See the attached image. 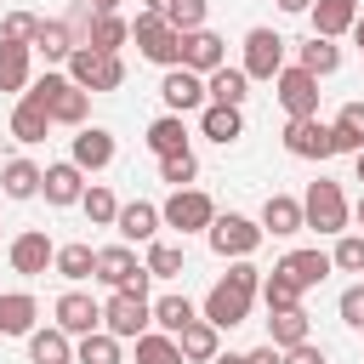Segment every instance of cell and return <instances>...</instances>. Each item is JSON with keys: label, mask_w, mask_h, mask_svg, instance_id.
<instances>
[{"label": "cell", "mask_w": 364, "mask_h": 364, "mask_svg": "<svg viewBox=\"0 0 364 364\" xmlns=\"http://www.w3.org/2000/svg\"><path fill=\"white\" fill-rule=\"evenodd\" d=\"M28 102H40L46 114H51V125H68V131H80L85 125V114H91V91H80L68 74H57V68H46L28 91H23Z\"/></svg>", "instance_id": "obj_1"}, {"label": "cell", "mask_w": 364, "mask_h": 364, "mask_svg": "<svg viewBox=\"0 0 364 364\" xmlns=\"http://www.w3.org/2000/svg\"><path fill=\"white\" fill-rule=\"evenodd\" d=\"M301 216H307V228H313V233H330V239L353 233V228H347V222H353V205H347L341 182H330V176L307 182V193H301Z\"/></svg>", "instance_id": "obj_2"}, {"label": "cell", "mask_w": 364, "mask_h": 364, "mask_svg": "<svg viewBox=\"0 0 364 364\" xmlns=\"http://www.w3.org/2000/svg\"><path fill=\"white\" fill-rule=\"evenodd\" d=\"M131 40H136V51H142L148 63H159V68H176V63H182V34L165 23V11H136V17H131Z\"/></svg>", "instance_id": "obj_3"}, {"label": "cell", "mask_w": 364, "mask_h": 364, "mask_svg": "<svg viewBox=\"0 0 364 364\" xmlns=\"http://www.w3.org/2000/svg\"><path fill=\"white\" fill-rule=\"evenodd\" d=\"M205 239H210V250H216L222 262H250V256L262 250V239H267V233H262V222H250V216L228 210V216H216V222H210V233H205Z\"/></svg>", "instance_id": "obj_4"}, {"label": "cell", "mask_w": 364, "mask_h": 364, "mask_svg": "<svg viewBox=\"0 0 364 364\" xmlns=\"http://www.w3.org/2000/svg\"><path fill=\"white\" fill-rule=\"evenodd\" d=\"M102 330L119 336V341L148 336V330H154V301L136 296V290H108V301H102Z\"/></svg>", "instance_id": "obj_5"}, {"label": "cell", "mask_w": 364, "mask_h": 364, "mask_svg": "<svg viewBox=\"0 0 364 364\" xmlns=\"http://www.w3.org/2000/svg\"><path fill=\"white\" fill-rule=\"evenodd\" d=\"M68 80L80 85V91H119L125 85V57H108V51H91V46H80L74 57H68Z\"/></svg>", "instance_id": "obj_6"}, {"label": "cell", "mask_w": 364, "mask_h": 364, "mask_svg": "<svg viewBox=\"0 0 364 364\" xmlns=\"http://www.w3.org/2000/svg\"><path fill=\"white\" fill-rule=\"evenodd\" d=\"M159 216H165V228H176V233L188 239V233H210L216 205H210L205 188H171V199L159 205Z\"/></svg>", "instance_id": "obj_7"}, {"label": "cell", "mask_w": 364, "mask_h": 364, "mask_svg": "<svg viewBox=\"0 0 364 364\" xmlns=\"http://www.w3.org/2000/svg\"><path fill=\"white\" fill-rule=\"evenodd\" d=\"M148 279H154V273L136 262V250H131V245H102V250H97V284L148 296Z\"/></svg>", "instance_id": "obj_8"}, {"label": "cell", "mask_w": 364, "mask_h": 364, "mask_svg": "<svg viewBox=\"0 0 364 364\" xmlns=\"http://www.w3.org/2000/svg\"><path fill=\"white\" fill-rule=\"evenodd\" d=\"M284 51H290V40H284L279 28H250L239 68H245L250 80H279V74H284Z\"/></svg>", "instance_id": "obj_9"}, {"label": "cell", "mask_w": 364, "mask_h": 364, "mask_svg": "<svg viewBox=\"0 0 364 364\" xmlns=\"http://www.w3.org/2000/svg\"><path fill=\"white\" fill-rule=\"evenodd\" d=\"M284 154L290 159H336V131L313 114V119H284Z\"/></svg>", "instance_id": "obj_10"}, {"label": "cell", "mask_w": 364, "mask_h": 364, "mask_svg": "<svg viewBox=\"0 0 364 364\" xmlns=\"http://www.w3.org/2000/svg\"><path fill=\"white\" fill-rule=\"evenodd\" d=\"M250 290H239L233 279H216L210 290H205V301H199V318H210L216 330H233V324H245L250 318Z\"/></svg>", "instance_id": "obj_11"}, {"label": "cell", "mask_w": 364, "mask_h": 364, "mask_svg": "<svg viewBox=\"0 0 364 364\" xmlns=\"http://www.w3.org/2000/svg\"><path fill=\"white\" fill-rule=\"evenodd\" d=\"M159 102H165V114H199L210 97H205V74H193V68H165V80H159Z\"/></svg>", "instance_id": "obj_12"}, {"label": "cell", "mask_w": 364, "mask_h": 364, "mask_svg": "<svg viewBox=\"0 0 364 364\" xmlns=\"http://www.w3.org/2000/svg\"><path fill=\"white\" fill-rule=\"evenodd\" d=\"M273 97H279V108L290 119H313L318 114V80L307 68H296V63H284V74L273 80Z\"/></svg>", "instance_id": "obj_13"}, {"label": "cell", "mask_w": 364, "mask_h": 364, "mask_svg": "<svg viewBox=\"0 0 364 364\" xmlns=\"http://www.w3.org/2000/svg\"><path fill=\"white\" fill-rule=\"evenodd\" d=\"M6 256H11V273L40 279V273L57 262V245H51V233H46V228H23V233L6 245Z\"/></svg>", "instance_id": "obj_14"}, {"label": "cell", "mask_w": 364, "mask_h": 364, "mask_svg": "<svg viewBox=\"0 0 364 364\" xmlns=\"http://www.w3.org/2000/svg\"><path fill=\"white\" fill-rule=\"evenodd\" d=\"M114 154H119V148H114V131H108V125H80V131L68 136V159H74L85 176H91V171H108Z\"/></svg>", "instance_id": "obj_15"}, {"label": "cell", "mask_w": 364, "mask_h": 364, "mask_svg": "<svg viewBox=\"0 0 364 364\" xmlns=\"http://www.w3.org/2000/svg\"><path fill=\"white\" fill-rule=\"evenodd\" d=\"M51 318H57V330H68V336L80 341V336L102 330V301H91L85 290H63L57 307H51Z\"/></svg>", "instance_id": "obj_16"}, {"label": "cell", "mask_w": 364, "mask_h": 364, "mask_svg": "<svg viewBox=\"0 0 364 364\" xmlns=\"http://www.w3.org/2000/svg\"><path fill=\"white\" fill-rule=\"evenodd\" d=\"M228 63V40L216 34V28H193V34H182V68H193V74H216Z\"/></svg>", "instance_id": "obj_17"}, {"label": "cell", "mask_w": 364, "mask_h": 364, "mask_svg": "<svg viewBox=\"0 0 364 364\" xmlns=\"http://www.w3.org/2000/svg\"><path fill=\"white\" fill-rule=\"evenodd\" d=\"M85 188H91V182H85V171H80L74 159H57V165H46V182H40L46 205H57V210H63V205H80V199H85Z\"/></svg>", "instance_id": "obj_18"}, {"label": "cell", "mask_w": 364, "mask_h": 364, "mask_svg": "<svg viewBox=\"0 0 364 364\" xmlns=\"http://www.w3.org/2000/svg\"><path fill=\"white\" fill-rule=\"evenodd\" d=\"M119 245H154L159 239V228H165V216H159V205H148V199H131V205H119Z\"/></svg>", "instance_id": "obj_19"}, {"label": "cell", "mask_w": 364, "mask_h": 364, "mask_svg": "<svg viewBox=\"0 0 364 364\" xmlns=\"http://www.w3.org/2000/svg\"><path fill=\"white\" fill-rule=\"evenodd\" d=\"M301 228H307L301 199H296V193H267V205H262V233H273V239H296Z\"/></svg>", "instance_id": "obj_20"}, {"label": "cell", "mask_w": 364, "mask_h": 364, "mask_svg": "<svg viewBox=\"0 0 364 364\" xmlns=\"http://www.w3.org/2000/svg\"><path fill=\"white\" fill-rule=\"evenodd\" d=\"M28 85H34V46H11V40H0V91L23 97Z\"/></svg>", "instance_id": "obj_21"}, {"label": "cell", "mask_w": 364, "mask_h": 364, "mask_svg": "<svg viewBox=\"0 0 364 364\" xmlns=\"http://www.w3.org/2000/svg\"><path fill=\"white\" fill-rule=\"evenodd\" d=\"M313 34L318 40H341V34H353V23H358V0H313Z\"/></svg>", "instance_id": "obj_22"}, {"label": "cell", "mask_w": 364, "mask_h": 364, "mask_svg": "<svg viewBox=\"0 0 364 364\" xmlns=\"http://www.w3.org/2000/svg\"><path fill=\"white\" fill-rule=\"evenodd\" d=\"M279 267H284V273H290L301 290H313V284H324V279H330V267H336V262H330V250H318V245H301V250H290Z\"/></svg>", "instance_id": "obj_23"}, {"label": "cell", "mask_w": 364, "mask_h": 364, "mask_svg": "<svg viewBox=\"0 0 364 364\" xmlns=\"http://www.w3.org/2000/svg\"><path fill=\"white\" fill-rule=\"evenodd\" d=\"M40 301L28 290H0V336H34Z\"/></svg>", "instance_id": "obj_24"}, {"label": "cell", "mask_w": 364, "mask_h": 364, "mask_svg": "<svg viewBox=\"0 0 364 364\" xmlns=\"http://www.w3.org/2000/svg\"><path fill=\"white\" fill-rule=\"evenodd\" d=\"M205 97L222 102V108H245V97H250V74L233 68V63H222L216 74H205Z\"/></svg>", "instance_id": "obj_25"}, {"label": "cell", "mask_w": 364, "mask_h": 364, "mask_svg": "<svg viewBox=\"0 0 364 364\" xmlns=\"http://www.w3.org/2000/svg\"><path fill=\"white\" fill-rule=\"evenodd\" d=\"M199 136H210V142H239L245 136V108H222V102H205L199 108Z\"/></svg>", "instance_id": "obj_26"}, {"label": "cell", "mask_w": 364, "mask_h": 364, "mask_svg": "<svg viewBox=\"0 0 364 364\" xmlns=\"http://www.w3.org/2000/svg\"><path fill=\"white\" fill-rule=\"evenodd\" d=\"M148 154L154 159H171V154H188V119L182 114H159L154 125H148Z\"/></svg>", "instance_id": "obj_27"}, {"label": "cell", "mask_w": 364, "mask_h": 364, "mask_svg": "<svg viewBox=\"0 0 364 364\" xmlns=\"http://www.w3.org/2000/svg\"><path fill=\"white\" fill-rule=\"evenodd\" d=\"M40 182H46V171L34 159H6L0 165V193L6 199H40Z\"/></svg>", "instance_id": "obj_28"}, {"label": "cell", "mask_w": 364, "mask_h": 364, "mask_svg": "<svg viewBox=\"0 0 364 364\" xmlns=\"http://www.w3.org/2000/svg\"><path fill=\"white\" fill-rule=\"evenodd\" d=\"M267 341H273L279 353H290V347L313 341V318H307L301 307H290V313H267Z\"/></svg>", "instance_id": "obj_29"}, {"label": "cell", "mask_w": 364, "mask_h": 364, "mask_svg": "<svg viewBox=\"0 0 364 364\" xmlns=\"http://www.w3.org/2000/svg\"><path fill=\"white\" fill-rule=\"evenodd\" d=\"M176 347H182V358H188V364H210V358L222 353V330H216L210 318H193V324L176 336Z\"/></svg>", "instance_id": "obj_30"}, {"label": "cell", "mask_w": 364, "mask_h": 364, "mask_svg": "<svg viewBox=\"0 0 364 364\" xmlns=\"http://www.w3.org/2000/svg\"><path fill=\"white\" fill-rule=\"evenodd\" d=\"M28 364H74V336L57 330V324L34 330L28 336Z\"/></svg>", "instance_id": "obj_31"}, {"label": "cell", "mask_w": 364, "mask_h": 364, "mask_svg": "<svg viewBox=\"0 0 364 364\" xmlns=\"http://www.w3.org/2000/svg\"><path fill=\"white\" fill-rule=\"evenodd\" d=\"M131 40V17H119V11H108V17H91V28H85V40L80 46H91V51H108V57H119V46Z\"/></svg>", "instance_id": "obj_32"}, {"label": "cell", "mask_w": 364, "mask_h": 364, "mask_svg": "<svg viewBox=\"0 0 364 364\" xmlns=\"http://www.w3.org/2000/svg\"><path fill=\"white\" fill-rule=\"evenodd\" d=\"M34 51H40L46 63H68V57L80 51V40H74V28H68L63 17H46L40 34H34Z\"/></svg>", "instance_id": "obj_33"}, {"label": "cell", "mask_w": 364, "mask_h": 364, "mask_svg": "<svg viewBox=\"0 0 364 364\" xmlns=\"http://www.w3.org/2000/svg\"><path fill=\"white\" fill-rule=\"evenodd\" d=\"M296 68H307L313 80H324V74H336V68H341V46H336V40L307 34V40L296 46Z\"/></svg>", "instance_id": "obj_34"}, {"label": "cell", "mask_w": 364, "mask_h": 364, "mask_svg": "<svg viewBox=\"0 0 364 364\" xmlns=\"http://www.w3.org/2000/svg\"><path fill=\"white\" fill-rule=\"evenodd\" d=\"M51 273H57V279H68V284H80V279H97V250H91L85 239H74V245H57V262H51Z\"/></svg>", "instance_id": "obj_35"}, {"label": "cell", "mask_w": 364, "mask_h": 364, "mask_svg": "<svg viewBox=\"0 0 364 364\" xmlns=\"http://www.w3.org/2000/svg\"><path fill=\"white\" fill-rule=\"evenodd\" d=\"M46 131H51V114L40 108V102H28V97H17V108H11V136L17 142H46Z\"/></svg>", "instance_id": "obj_36"}, {"label": "cell", "mask_w": 364, "mask_h": 364, "mask_svg": "<svg viewBox=\"0 0 364 364\" xmlns=\"http://www.w3.org/2000/svg\"><path fill=\"white\" fill-rule=\"evenodd\" d=\"M301 296H307V290H301L284 267H273V273L262 279V307H267V313H290V307H301Z\"/></svg>", "instance_id": "obj_37"}, {"label": "cell", "mask_w": 364, "mask_h": 364, "mask_svg": "<svg viewBox=\"0 0 364 364\" xmlns=\"http://www.w3.org/2000/svg\"><path fill=\"white\" fill-rule=\"evenodd\" d=\"M330 131H336V154H364V102H341Z\"/></svg>", "instance_id": "obj_38"}, {"label": "cell", "mask_w": 364, "mask_h": 364, "mask_svg": "<svg viewBox=\"0 0 364 364\" xmlns=\"http://www.w3.org/2000/svg\"><path fill=\"white\" fill-rule=\"evenodd\" d=\"M193 318H199V307L188 296H159L154 301V330H165V336H182Z\"/></svg>", "instance_id": "obj_39"}, {"label": "cell", "mask_w": 364, "mask_h": 364, "mask_svg": "<svg viewBox=\"0 0 364 364\" xmlns=\"http://www.w3.org/2000/svg\"><path fill=\"white\" fill-rule=\"evenodd\" d=\"M136 364H188V358H182V347H176V336L148 330V336H136Z\"/></svg>", "instance_id": "obj_40"}, {"label": "cell", "mask_w": 364, "mask_h": 364, "mask_svg": "<svg viewBox=\"0 0 364 364\" xmlns=\"http://www.w3.org/2000/svg\"><path fill=\"white\" fill-rule=\"evenodd\" d=\"M80 210L91 216V228H114V222H119V199H114V188H102V182H91V188H85Z\"/></svg>", "instance_id": "obj_41"}, {"label": "cell", "mask_w": 364, "mask_h": 364, "mask_svg": "<svg viewBox=\"0 0 364 364\" xmlns=\"http://www.w3.org/2000/svg\"><path fill=\"white\" fill-rule=\"evenodd\" d=\"M74 364H119V336H108V330H91V336H80V347H74Z\"/></svg>", "instance_id": "obj_42"}, {"label": "cell", "mask_w": 364, "mask_h": 364, "mask_svg": "<svg viewBox=\"0 0 364 364\" xmlns=\"http://www.w3.org/2000/svg\"><path fill=\"white\" fill-rule=\"evenodd\" d=\"M142 267H148L154 279H176V273H182V245L154 239V245H148V256H142Z\"/></svg>", "instance_id": "obj_43"}, {"label": "cell", "mask_w": 364, "mask_h": 364, "mask_svg": "<svg viewBox=\"0 0 364 364\" xmlns=\"http://www.w3.org/2000/svg\"><path fill=\"white\" fill-rule=\"evenodd\" d=\"M40 23H46V17H34V11H6V17H0V40H11V46H34Z\"/></svg>", "instance_id": "obj_44"}, {"label": "cell", "mask_w": 364, "mask_h": 364, "mask_svg": "<svg viewBox=\"0 0 364 364\" xmlns=\"http://www.w3.org/2000/svg\"><path fill=\"white\" fill-rule=\"evenodd\" d=\"M205 17H210V0H176V6L165 11V23H171L176 34H193V28H205Z\"/></svg>", "instance_id": "obj_45"}, {"label": "cell", "mask_w": 364, "mask_h": 364, "mask_svg": "<svg viewBox=\"0 0 364 364\" xmlns=\"http://www.w3.org/2000/svg\"><path fill=\"white\" fill-rule=\"evenodd\" d=\"M193 176H199V159H193V148H188V154H171V159H159V182H171V188H193Z\"/></svg>", "instance_id": "obj_46"}, {"label": "cell", "mask_w": 364, "mask_h": 364, "mask_svg": "<svg viewBox=\"0 0 364 364\" xmlns=\"http://www.w3.org/2000/svg\"><path fill=\"white\" fill-rule=\"evenodd\" d=\"M330 262H336L341 273H364V233H341L336 250H330Z\"/></svg>", "instance_id": "obj_47"}, {"label": "cell", "mask_w": 364, "mask_h": 364, "mask_svg": "<svg viewBox=\"0 0 364 364\" xmlns=\"http://www.w3.org/2000/svg\"><path fill=\"white\" fill-rule=\"evenodd\" d=\"M336 313H341V324H347V330H364V284H347V290H341V301H336Z\"/></svg>", "instance_id": "obj_48"}, {"label": "cell", "mask_w": 364, "mask_h": 364, "mask_svg": "<svg viewBox=\"0 0 364 364\" xmlns=\"http://www.w3.org/2000/svg\"><path fill=\"white\" fill-rule=\"evenodd\" d=\"M228 279H233L239 290H250V296H262V279H267V273H262L256 262H228Z\"/></svg>", "instance_id": "obj_49"}, {"label": "cell", "mask_w": 364, "mask_h": 364, "mask_svg": "<svg viewBox=\"0 0 364 364\" xmlns=\"http://www.w3.org/2000/svg\"><path fill=\"white\" fill-rule=\"evenodd\" d=\"M284 364H330V358H324V347H318V341H301V347H290V353H284Z\"/></svg>", "instance_id": "obj_50"}, {"label": "cell", "mask_w": 364, "mask_h": 364, "mask_svg": "<svg viewBox=\"0 0 364 364\" xmlns=\"http://www.w3.org/2000/svg\"><path fill=\"white\" fill-rule=\"evenodd\" d=\"M245 364H284V353H279L273 341H262V347H250V353H245Z\"/></svg>", "instance_id": "obj_51"}, {"label": "cell", "mask_w": 364, "mask_h": 364, "mask_svg": "<svg viewBox=\"0 0 364 364\" xmlns=\"http://www.w3.org/2000/svg\"><path fill=\"white\" fill-rule=\"evenodd\" d=\"M85 11L91 17H108V11H119V0H85Z\"/></svg>", "instance_id": "obj_52"}, {"label": "cell", "mask_w": 364, "mask_h": 364, "mask_svg": "<svg viewBox=\"0 0 364 364\" xmlns=\"http://www.w3.org/2000/svg\"><path fill=\"white\" fill-rule=\"evenodd\" d=\"M279 11H290V17H301V11H313V0H279Z\"/></svg>", "instance_id": "obj_53"}, {"label": "cell", "mask_w": 364, "mask_h": 364, "mask_svg": "<svg viewBox=\"0 0 364 364\" xmlns=\"http://www.w3.org/2000/svg\"><path fill=\"white\" fill-rule=\"evenodd\" d=\"M210 364H245V353H216Z\"/></svg>", "instance_id": "obj_54"}, {"label": "cell", "mask_w": 364, "mask_h": 364, "mask_svg": "<svg viewBox=\"0 0 364 364\" xmlns=\"http://www.w3.org/2000/svg\"><path fill=\"white\" fill-rule=\"evenodd\" d=\"M176 0H142V11H171Z\"/></svg>", "instance_id": "obj_55"}, {"label": "cell", "mask_w": 364, "mask_h": 364, "mask_svg": "<svg viewBox=\"0 0 364 364\" xmlns=\"http://www.w3.org/2000/svg\"><path fill=\"white\" fill-rule=\"evenodd\" d=\"M353 222H358V233H364V193L353 199Z\"/></svg>", "instance_id": "obj_56"}, {"label": "cell", "mask_w": 364, "mask_h": 364, "mask_svg": "<svg viewBox=\"0 0 364 364\" xmlns=\"http://www.w3.org/2000/svg\"><path fill=\"white\" fill-rule=\"evenodd\" d=\"M353 40H358V51H364V11H358V23H353Z\"/></svg>", "instance_id": "obj_57"}, {"label": "cell", "mask_w": 364, "mask_h": 364, "mask_svg": "<svg viewBox=\"0 0 364 364\" xmlns=\"http://www.w3.org/2000/svg\"><path fill=\"white\" fill-rule=\"evenodd\" d=\"M353 176H358V182H364V154H353Z\"/></svg>", "instance_id": "obj_58"}]
</instances>
